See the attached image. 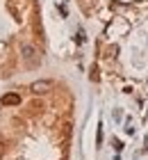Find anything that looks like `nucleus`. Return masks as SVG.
<instances>
[{
  "mask_svg": "<svg viewBox=\"0 0 148 160\" xmlns=\"http://www.w3.org/2000/svg\"><path fill=\"white\" fill-rule=\"evenodd\" d=\"M50 87H53L50 82H46V80H41V82H34V85H32V92H34V94H43V92H48Z\"/></svg>",
  "mask_w": 148,
  "mask_h": 160,
  "instance_id": "1",
  "label": "nucleus"
},
{
  "mask_svg": "<svg viewBox=\"0 0 148 160\" xmlns=\"http://www.w3.org/2000/svg\"><path fill=\"white\" fill-rule=\"evenodd\" d=\"M2 103H5V105H18V103H21V96H18V94H5V96H2Z\"/></svg>",
  "mask_w": 148,
  "mask_h": 160,
  "instance_id": "2",
  "label": "nucleus"
}]
</instances>
